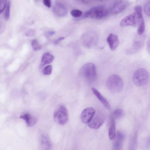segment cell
<instances>
[{"label": "cell", "instance_id": "cell-1", "mask_svg": "<svg viewBox=\"0 0 150 150\" xmlns=\"http://www.w3.org/2000/svg\"><path fill=\"white\" fill-rule=\"evenodd\" d=\"M81 76L88 83L93 82L96 77V66L92 63H88L83 65L80 71Z\"/></svg>", "mask_w": 150, "mask_h": 150}, {"label": "cell", "instance_id": "cell-17", "mask_svg": "<svg viewBox=\"0 0 150 150\" xmlns=\"http://www.w3.org/2000/svg\"><path fill=\"white\" fill-rule=\"evenodd\" d=\"M116 135L115 122L113 117L111 119V124L108 131V136L111 140L113 139Z\"/></svg>", "mask_w": 150, "mask_h": 150}, {"label": "cell", "instance_id": "cell-21", "mask_svg": "<svg viewBox=\"0 0 150 150\" xmlns=\"http://www.w3.org/2000/svg\"><path fill=\"white\" fill-rule=\"evenodd\" d=\"M31 45L33 50L35 51H39L41 49V46L39 45L38 41L35 39L32 41Z\"/></svg>", "mask_w": 150, "mask_h": 150}, {"label": "cell", "instance_id": "cell-29", "mask_svg": "<svg viewBox=\"0 0 150 150\" xmlns=\"http://www.w3.org/2000/svg\"><path fill=\"white\" fill-rule=\"evenodd\" d=\"M134 9L135 12L142 14V8L141 6H135Z\"/></svg>", "mask_w": 150, "mask_h": 150}, {"label": "cell", "instance_id": "cell-23", "mask_svg": "<svg viewBox=\"0 0 150 150\" xmlns=\"http://www.w3.org/2000/svg\"><path fill=\"white\" fill-rule=\"evenodd\" d=\"M145 29V24L144 19L141 22L139 25L138 30V33L139 35H141L143 34L144 31Z\"/></svg>", "mask_w": 150, "mask_h": 150}, {"label": "cell", "instance_id": "cell-7", "mask_svg": "<svg viewBox=\"0 0 150 150\" xmlns=\"http://www.w3.org/2000/svg\"><path fill=\"white\" fill-rule=\"evenodd\" d=\"M105 120V117L100 113L96 114L90 121L88 123L90 128L93 129H97L103 124Z\"/></svg>", "mask_w": 150, "mask_h": 150}, {"label": "cell", "instance_id": "cell-30", "mask_svg": "<svg viewBox=\"0 0 150 150\" xmlns=\"http://www.w3.org/2000/svg\"><path fill=\"white\" fill-rule=\"evenodd\" d=\"M44 5L47 7L50 8L51 6V1L50 0H44L43 1Z\"/></svg>", "mask_w": 150, "mask_h": 150}, {"label": "cell", "instance_id": "cell-16", "mask_svg": "<svg viewBox=\"0 0 150 150\" xmlns=\"http://www.w3.org/2000/svg\"><path fill=\"white\" fill-rule=\"evenodd\" d=\"M54 59V56L50 53L46 52L44 54L42 57L40 66L49 64L52 62Z\"/></svg>", "mask_w": 150, "mask_h": 150}, {"label": "cell", "instance_id": "cell-31", "mask_svg": "<svg viewBox=\"0 0 150 150\" xmlns=\"http://www.w3.org/2000/svg\"><path fill=\"white\" fill-rule=\"evenodd\" d=\"M64 38L63 37H59L57 40H56L54 42L55 44H56L58 43L59 41H61L63 40Z\"/></svg>", "mask_w": 150, "mask_h": 150}, {"label": "cell", "instance_id": "cell-5", "mask_svg": "<svg viewBox=\"0 0 150 150\" xmlns=\"http://www.w3.org/2000/svg\"><path fill=\"white\" fill-rule=\"evenodd\" d=\"M149 79L148 72L145 69L140 68L136 70L133 76V80L135 85L142 86L146 84Z\"/></svg>", "mask_w": 150, "mask_h": 150}, {"label": "cell", "instance_id": "cell-12", "mask_svg": "<svg viewBox=\"0 0 150 150\" xmlns=\"http://www.w3.org/2000/svg\"><path fill=\"white\" fill-rule=\"evenodd\" d=\"M84 44L85 46L88 48L91 47L96 43L97 36L94 33H90L86 35Z\"/></svg>", "mask_w": 150, "mask_h": 150}, {"label": "cell", "instance_id": "cell-8", "mask_svg": "<svg viewBox=\"0 0 150 150\" xmlns=\"http://www.w3.org/2000/svg\"><path fill=\"white\" fill-rule=\"evenodd\" d=\"M128 5V2L125 0L117 1L110 8L111 12L113 14H118L123 11Z\"/></svg>", "mask_w": 150, "mask_h": 150}, {"label": "cell", "instance_id": "cell-27", "mask_svg": "<svg viewBox=\"0 0 150 150\" xmlns=\"http://www.w3.org/2000/svg\"><path fill=\"white\" fill-rule=\"evenodd\" d=\"M6 3V0H0V13H1L5 8Z\"/></svg>", "mask_w": 150, "mask_h": 150}, {"label": "cell", "instance_id": "cell-15", "mask_svg": "<svg viewBox=\"0 0 150 150\" xmlns=\"http://www.w3.org/2000/svg\"><path fill=\"white\" fill-rule=\"evenodd\" d=\"M20 118L24 119L28 127L34 125L36 122V119L31 115L26 113L20 116Z\"/></svg>", "mask_w": 150, "mask_h": 150}, {"label": "cell", "instance_id": "cell-9", "mask_svg": "<svg viewBox=\"0 0 150 150\" xmlns=\"http://www.w3.org/2000/svg\"><path fill=\"white\" fill-rule=\"evenodd\" d=\"M96 113L95 109L91 107L85 109L81 114V119L82 122L86 124L88 123Z\"/></svg>", "mask_w": 150, "mask_h": 150}, {"label": "cell", "instance_id": "cell-25", "mask_svg": "<svg viewBox=\"0 0 150 150\" xmlns=\"http://www.w3.org/2000/svg\"><path fill=\"white\" fill-rule=\"evenodd\" d=\"M52 67L51 65H48L44 67L43 70V73L45 75H49L52 72Z\"/></svg>", "mask_w": 150, "mask_h": 150}, {"label": "cell", "instance_id": "cell-26", "mask_svg": "<svg viewBox=\"0 0 150 150\" xmlns=\"http://www.w3.org/2000/svg\"><path fill=\"white\" fill-rule=\"evenodd\" d=\"M123 114V111L121 109L118 108L115 110L113 112V115L116 118H119L121 117Z\"/></svg>", "mask_w": 150, "mask_h": 150}, {"label": "cell", "instance_id": "cell-32", "mask_svg": "<svg viewBox=\"0 0 150 150\" xmlns=\"http://www.w3.org/2000/svg\"><path fill=\"white\" fill-rule=\"evenodd\" d=\"M55 33V32L53 31H49L47 34L49 35H52L54 34Z\"/></svg>", "mask_w": 150, "mask_h": 150}, {"label": "cell", "instance_id": "cell-6", "mask_svg": "<svg viewBox=\"0 0 150 150\" xmlns=\"http://www.w3.org/2000/svg\"><path fill=\"white\" fill-rule=\"evenodd\" d=\"M53 116L56 122L61 125L66 124L69 120L67 110L66 108L62 105L60 106L56 110Z\"/></svg>", "mask_w": 150, "mask_h": 150}, {"label": "cell", "instance_id": "cell-19", "mask_svg": "<svg viewBox=\"0 0 150 150\" xmlns=\"http://www.w3.org/2000/svg\"><path fill=\"white\" fill-rule=\"evenodd\" d=\"M41 142L42 145L45 150H50L51 144L49 139L44 135L42 136Z\"/></svg>", "mask_w": 150, "mask_h": 150}, {"label": "cell", "instance_id": "cell-3", "mask_svg": "<svg viewBox=\"0 0 150 150\" xmlns=\"http://www.w3.org/2000/svg\"><path fill=\"white\" fill-rule=\"evenodd\" d=\"M108 88L114 93H118L122 90L123 82L122 78L117 74H113L110 76L106 82Z\"/></svg>", "mask_w": 150, "mask_h": 150}, {"label": "cell", "instance_id": "cell-22", "mask_svg": "<svg viewBox=\"0 0 150 150\" xmlns=\"http://www.w3.org/2000/svg\"><path fill=\"white\" fill-rule=\"evenodd\" d=\"M71 14L74 17L79 18L82 16V12L80 10L74 9L71 11Z\"/></svg>", "mask_w": 150, "mask_h": 150}, {"label": "cell", "instance_id": "cell-11", "mask_svg": "<svg viewBox=\"0 0 150 150\" xmlns=\"http://www.w3.org/2000/svg\"><path fill=\"white\" fill-rule=\"evenodd\" d=\"M107 41L112 51H114L116 49L119 42L117 36L113 33H110L108 35L107 38Z\"/></svg>", "mask_w": 150, "mask_h": 150}, {"label": "cell", "instance_id": "cell-18", "mask_svg": "<svg viewBox=\"0 0 150 150\" xmlns=\"http://www.w3.org/2000/svg\"><path fill=\"white\" fill-rule=\"evenodd\" d=\"M124 135L120 131L117 133V140L114 144V148L116 149L120 148L122 145V142L124 139Z\"/></svg>", "mask_w": 150, "mask_h": 150}, {"label": "cell", "instance_id": "cell-13", "mask_svg": "<svg viewBox=\"0 0 150 150\" xmlns=\"http://www.w3.org/2000/svg\"><path fill=\"white\" fill-rule=\"evenodd\" d=\"M91 90L93 94L104 106L107 109H110V106L108 102L101 93L94 88H92Z\"/></svg>", "mask_w": 150, "mask_h": 150}, {"label": "cell", "instance_id": "cell-4", "mask_svg": "<svg viewBox=\"0 0 150 150\" xmlns=\"http://www.w3.org/2000/svg\"><path fill=\"white\" fill-rule=\"evenodd\" d=\"M143 19L142 14L135 12L123 19L121 22L120 25L122 27L128 26L137 27L139 25Z\"/></svg>", "mask_w": 150, "mask_h": 150}, {"label": "cell", "instance_id": "cell-2", "mask_svg": "<svg viewBox=\"0 0 150 150\" xmlns=\"http://www.w3.org/2000/svg\"><path fill=\"white\" fill-rule=\"evenodd\" d=\"M108 11L103 5H99L92 7L86 11L83 16L79 19L86 18L101 19L106 16Z\"/></svg>", "mask_w": 150, "mask_h": 150}, {"label": "cell", "instance_id": "cell-24", "mask_svg": "<svg viewBox=\"0 0 150 150\" xmlns=\"http://www.w3.org/2000/svg\"><path fill=\"white\" fill-rule=\"evenodd\" d=\"M150 1H148L145 3L144 7V11L145 14L149 17L150 16Z\"/></svg>", "mask_w": 150, "mask_h": 150}, {"label": "cell", "instance_id": "cell-20", "mask_svg": "<svg viewBox=\"0 0 150 150\" xmlns=\"http://www.w3.org/2000/svg\"><path fill=\"white\" fill-rule=\"evenodd\" d=\"M10 6L11 3L10 1H7L4 13V18L6 20H8L9 18Z\"/></svg>", "mask_w": 150, "mask_h": 150}, {"label": "cell", "instance_id": "cell-28", "mask_svg": "<svg viewBox=\"0 0 150 150\" xmlns=\"http://www.w3.org/2000/svg\"><path fill=\"white\" fill-rule=\"evenodd\" d=\"M35 32L34 30L30 29L27 31L25 33L26 36L29 37L33 36Z\"/></svg>", "mask_w": 150, "mask_h": 150}, {"label": "cell", "instance_id": "cell-14", "mask_svg": "<svg viewBox=\"0 0 150 150\" xmlns=\"http://www.w3.org/2000/svg\"><path fill=\"white\" fill-rule=\"evenodd\" d=\"M143 45V42L141 41H135L133 42L131 47L127 50L126 52L129 54L135 53L142 48Z\"/></svg>", "mask_w": 150, "mask_h": 150}, {"label": "cell", "instance_id": "cell-10", "mask_svg": "<svg viewBox=\"0 0 150 150\" xmlns=\"http://www.w3.org/2000/svg\"><path fill=\"white\" fill-rule=\"evenodd\" d=\"M53 10L54 13L59 17L66 16L67 14V10L65 6L62 3L57 2L54 4Z\"/></svg>", "mask_w": 150, "mask_h": 150}]
</instances>
